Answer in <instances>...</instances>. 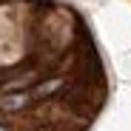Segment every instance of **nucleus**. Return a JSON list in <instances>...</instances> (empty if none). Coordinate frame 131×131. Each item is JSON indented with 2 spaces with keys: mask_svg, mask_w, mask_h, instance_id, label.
I'll list each match as a JSON object with an SVG mask.
<instances>
[{
  "mask_svg": "<svg viewBox=\"0 0 131 131\" xmlns=\"http://www.w3.org/2000/svg\"><path fill=\"white\" fill-rule=\"evenodd\" d=\"M0 131H3V128H0Z\"/></svg>",
  "mask_w": 131,
  "mask_h": 131,
  "instance_id": "3",
  "label": "nucleus"
},
{
  "mask_svg": "<svg viewBox=\"0 0 131 131\" xmlns=\"http://www.w3.org/2000/svg\"><path fill=\"white\" fill-rule=\"evenodd\" d=\"M31 103V94L29 91H17V94H6L0 97V111H20Z\"/></svg>",
  "mask_w": 131,
  "mask_h": 131,
  "instance_id": "1",
  "label": "nucleus"
},
{
  "mask_svg": "<svg viewBox=\"0 0 131 131\" xmlns=\"http://www.w3.org/2000/svg\"><path fill=\"white\" fill-rule=\"evenodd\" d=\"M60 80H46V83H43V85H37V89L34 91H29L31 94V100H43V97H49V94H54L57 89H60Z\"/></svg>",
  "mask_w": 131,
  "mask_h": 131,
  "instance_id": "2",
  "label": "nucleus"
}]
</instances>
